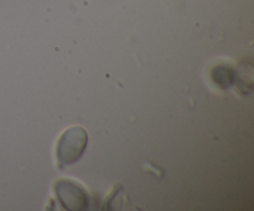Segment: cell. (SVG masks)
<instances>
[{"label":"cell","mask_w":254,"mask_h":211,"mask_svg":"<svg viewBox=\"0 0 254 211\" xmlns=\"http://www.w3.org/2000/svg\"><path fill=\"white\" fill-rule=\"evenodd\" d=\"M88 134L86 129L73 126L66 129L57 141L56 155L60 166L72 165L76 163L87 148Z\"/></svg>","instance_id":"6da1fadb"},{"label":"cell","mask_w":254,"mask_h":211,"mask_svg":"<svg viewBox=\"0 0 254 211\" xmlns=\"http://www.w3.org/2000/svg\"><path fill=\"white\" fill-rule=\"evenodd\" d=\"M57 198L64 208L69 210H82L88 205L87 194L83 189L69 180H60L55 185Z\"/></svg>","instance_id":"7a4b0ae2"}]
</instances>
